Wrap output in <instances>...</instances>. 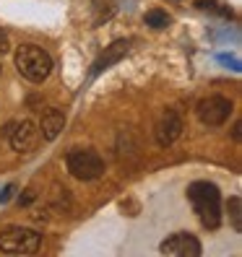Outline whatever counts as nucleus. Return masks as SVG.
Instances as JSON below:
<instances>
[{"label":"nucleus","mask_w":242,"mask_h":257,"mask_svg":"<svg viewBox=\"0 0 242 257\" xmlns=\"http://www.w3.org/2000/svg\"><path fill=\"white\" fill-rule=\"evenodd\" d=\"M180 133H183V119H180V114L172 112V109L162 112V117L156 119V127H154L156 143L159 146H172L180 138Z\"/></svg>","instance_id":"obj_7"},{"label":"nucleus","mask_w":242,"mask_h":257,"mask_svg":"<svg viewBox=\"0 0 242 257\" xmlns=\"http://www.w3.org/2000/svg\"><path fill=\"white\" fill-rule=\"evenodd\" d=\"M143 21H146L151 29H164V26L170 24V16H167L164 11H156V8H154V11H148V13H146V19H143Z\"/></svg>","instance_id":"obj_11"},{"label":"nucleus","mask_w":242,"mask_h":257,"mask_svg":"<svg viewBox=\"0 0 242 257\" xmlns=\"http://www.w3.org/2000/svg\"><path fill=\"white\" fill-rule=\"evenodd\" d=\"M42 236L32 229H24V226H13L0 234V252L6 254H34L39 249Z\"/></svg>","instance_id":"obj_4"},{"label":"nucleus","mask_w":242,"mask_h":257,"mask_svg":"<svg viewBox=\"0 0 242 257\" xmlns=\"http://www.w3.org/2000/svg\"><path fill=\"white\" fill-rule=\"evenodd\" d=\"M63 127H65V114L60 112V109H47L42 114V138L44 141H55L60 133H63Z\"/></svg>","instance_id":"obj_10"},{"label":"nucleus","mask_w":242,"mask_h":257,"mask_svg":"<svg viewBox=\"0 0 242 257\" xmlns=\"http://www.w3.org/2000/svg\"><path fill=\"white\" fill-rule=\"evenodd\" d=\"M13 60H16L19 73L32 83L47 81V75L52 70V57L47 55V50L37 47V44H21L16 55H13Z\"/></svg>","instance_id":"obj_2"},{"label":"nucleus","mask_w":242,"mask_h":257,"mask_svg":"<svg viewBox=\"0 0 242 257\" xmlns=\"http://www.w3.org/2000/svg\"><path fill=\"white\" fill-rule=\"evenodd\" d=\"M39 141V130L34 122H29V119H24V122H16L8 135V143L11 148L16 151V154H29Z\"/></svg>","instance_id":"obj_6"},{"label":"nucleus","mask_w":242,"mask_h":257,"mask_svg":"<svg viewBox=\"0 0 242 257\" xmlns=\"http://www.w3.org/2000/svg\"><path fill=\"white\" fill-rule=\"evenodd\" d=\"M229 216H232V226L239 231V229H242V218H239V198H232V200H229Z\"/></svg>","instance_id":"obj_12"},{"label":"nucleus","mask_w":242,"mask_h":257,"mask_svg":"<svg viewBox=\"0 0 242 257\" xmlns=\"http://www.w3.org/2000/svg\"><path fill=\"white\" fill-rule=\"evenodd\" d=\"M11 50V39H8V34L3 32V29H0V55H6Z\"/></svg>","instance_id":"obj_13"},{"label":"nucleus","mask_w":242,"mask_h":257,"mask_svg":"<svg viewBox=\"0 0 242 257\" xmlns=\"http://www.w3.org/2000/svg\"><path fill=\"white\" fill-rule=\"evenodd\" d=\"M128 50H130V42H128V39H117V42H112L110 47L97 57V63L92 65V73L97 75V73H102V70H107L110 65L120 63V60L128 55Z\"/></svg>","instance_id":"obj_9"},{"label":"nucleus","mask_w":242,"mask_h":257,"mask_svg":"<svg viewBox=\"0 0 242 257\" xmlns=\"http://www.w3.org/2000/svg\"><path fill=\"white\" fill-rule=\"evenodd\" d=\"M159 249L164 254H175V257H198L201 254V244L193 234H175L167 241H162Z\"/></svg>","instance_id":"obj_8"},{"label":"nucleus","mask_w":242,"mask_h":257,"mask_svg":"<svg viewBox=\"0 0 242 257\" xmlns=\"http://www.w3.org/2000/svg\"><path fill=\"white\" fill-rule=\"evenodd\" d=\"M195 112H198V119H201L203 125L219 127V125H224L226 119H229V114H232V101L224 99V96H208V99H201V101H198Z\"/></svg>","instance_id":"obj_5"},{"label":"nucleus","mask_w":242,"mask_h":257,"mask_svg":"<svg viewBox=\"0 0 242 257\" xmlns=\"http://www.w3.org/2000/svg\"><path fill=\"white\" fill-rule=\"evenodd\" d=\"M32 200H34V190H26V192H24V198H21V205H29Z\"/></svg>","instance_id":"obj_15"},{"label":"nucleus","mask_w":242,"mask_h":257,"mask_svg":"<svg viewBox=\"0 0 242 257\" xmlns=\"http://www.w3.org/2000/svg\"><path fill=\"white\" fill-rule=\"evenodd\" d=\"M13 190H16V187H13V185H8V187L3 190V195H0V203H6V200H11V195H13Z\"/></svg>","instance_id":"obj_14"},{"label":"nucleus","mask_w":242,"mask_h":257,"mask_svg":"<svg viewBox=\"0 0 242 257\" xmlns=\"http://www.w3.org/2000/svg\"><path fill=\"white\" fill-rule=\"evenodd\" d=\"M188 198L198 213L201 223L206 229H216L221 223V198H219V190L216 185L211 182H193L188 187Z\"/></svg>","instance_id":"obj_1"},{"label":"nucleus","mask_w":242,"mask_h":257,"mask_svg":"<svg viewBox=\"0 0 242 257\" xmlns=\"http://www.w3.org/2000/svg\"><path fill=\"white\" fill-rule=\"evenodd\" d=\"M65 164H68V172L75 179H81V182H94V179H99L104 174V159L97 154L94 148H75V151H70Z\"/></svg>","instance_id":"obj_3"}]
</instances>
